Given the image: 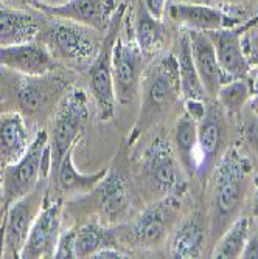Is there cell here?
<instances>
[{
  "label": "cell",
  "mask_w": 258,
  "mask_h": 259,
  "mask_svg": "<svg viewBox=\"0 0 258 259\" xmlns=\"http://www.w3.org/2000/svg\"><path fill=\"white\" fill-rule=\"evenodd\" d=\"M27 78L28 81L23 82L17 92L19 106L28 113H36L50 103L55 92H58L56 85H59L61 81L56 79L55 84H52V81L45 79V75Z\"/></svg>",
  "instance_id": "obj_27"
},
{
  "label": "cell",
  "mask_w": 258,
  "mask_h": 259,
  "mask_svg": "<svg viewBox=\"0 0 258 259\" xmlns=\"http://www.w3.org/2000/svg\"><path fill=\"white\" fill-rule=\"evenodd\" d=\"M142 171L151 190L162 197L177 196L185 190L183 169L170 141L157 135L142 155Z\"/></svg>",
  "instance_id": "obj_6"
},
{
  "label": "cell",
  "mask_w": 258,
  "mask_h": 259,
  "mask_svg": "<svg viewBox=\"0 0 258 259\" xmlns=\"http://www.w3.org/2000/svg\"><path fill=\"white\" fill-rule=\"evenodd\" d=\"M134 37L145 58L157 55L165 42V28L162 25V20L151 16L143 2H140L134 17Z\"/></svg>",
  "instance_id": "obj_25"
},
{
  "label": "cell",
  "mask_w": 258,
  "mask_h": 259,
  "mask_svg": "<svg viewBox=\"0 0 258 259\" xmlns=\"http://www.w3.org/2000/svg\"><path fill=\"white\" fill-rule=\"evenodd\" d=\"M205 245V227L199 214H192L183 219L176 228L171 245L170 256L176 259L201 257Z\"/></svg>",
  "instance_id": "obj_21"
},
{
  "label": "cell",
  "mask_w": 258,
  "mask_h": 259,
  "mask_svg": "<svg viewBox=\"0 0 258 259\" xmlns=\"http://www.w3.org/2000/svg\"><path fill=\"white\" fill-rule=\"evenodd\" d=\"M98 206L103 218L107 222H119L126 216L131 206V188L125 176L117 171L109 169L106 177L98 183Z\"/></svg>",
  "instance_id": "obj_18"
},
{
  "label": "cell",
  "mask_w": 258,
  "mask_h": 259,
  "mask_svg": "<svg viewBox=\"0 0 258 259\" xmlns=\"http://www.w3.org/2000/svg\"><path fill=\"white\" fill-rule=\"evenodd\" d=\"M179 70V84L180 95L183 101H205L207 92L201 82V78L196 72V67L192 58L190 36L189 31L183 33L177 40V50L174 53Z\"/></svg>",
  "instance_id": "obj_22"
},
{
  "label": "cell",
  "mask_w": 258,
  "mask_h": 259,
  "mask_svg": "<svg viewBox=\"0 0 258 259\" xmlns=\"http://www.w3.org/2000/svg\"><path fill=\"white\" fill-rule=\"evenodd\" d=\"M226 138L224 112L219 103L207 104L198 121V176H205L215 166Z\"/></svg>",
  "instance_id": "obj_13"
},
{
  "label": "cell",
  "mask_w": 258,
  "mask_h": 259,
  "mask_svg": "<svg viewBox=\"0 0 258 259\" xmlns=\"http://www.w3.org/2000/svg\"><path fill=\"white\" fill-rule=\"evenodd\" d=\"M140 92H142L140 115L132 131L134 134L131 141H134L140 134L159 121L179 100L180 84L174 53L157 59L148 68H145Z\"/></svg>",
  "instance_id": "obj_2"
},
{
  "label": "cell",
  "mask_w": 258,
  "mask_h": 259,
  "mask_svg": "<svg viewBox=\"0 0 258 259\" xmlns=\"http://www.w3.org/2000/svg\"><path fill=\"white\" fill-rule=\"evenodd\" d=\"M126 11V5L122 4L115 11V16L106 31L104 40L93 58L89 68V87L93 100H95L98 115L101 120H110L115 113L117 98L112 79V47L119 37L120 22Z\"/></svg>",
  "instance_id": "obj_5"
},
{
  "label": "cell",
  "mask_w": 258,
  "mask_h": 259,
  "mask_svg": "<svg viewBox=\"0 0 258 259\" xmlns=\"http://www.w3.org/2000/svg\"><path fill=\"white\" fill-rule=\"evenodd\" d=\"M179 2H195V4H205V5L215 7L216 4H233V2H238V0H179Z\"/></svg>",
  "instance_id": "obj_38"
},
{
  "label": "cell",
  "mask_w": 258,
  "mask_h": 259,
  "mask_svg": "<svg viewBox=\"0 0 258 259\" xmlns=\"http://www.w3.org/2000/svg\"><path fill=\"white\" fill-rule=\"evenodd\" d=\"M95 30L80 25L75 22L58 20L49 28L38 34L41 44H44L49 52L58 58L72 62H86L93 59L100 49Z\"/></svg>",
  "instance_id": "obj_7"
},
{
  "label": "cell",
  "mask_w": 258,
  "mask_h": 259,
  "mask_svg": "<svg viewBox=\"0 0 258 259\" xmlns=\"http://www.w3.org/2000/svg\"><path fill=\"white\" fill-rule=\"evenodd\" d=\"M208 36L213 40L219 67L227 81L247 78L252 65L246 53L243 31L240 28H226L218 31H208Z\"/></svg>",
  "instance_id": "obj_16"
},
{
  "label": "cell",
  "mask_w": 258,
  "mask_h": 259,
  "mask_svg": "<svg viewBox=\"0 0 258 259\" xmlns=\"http://www.w3.org/2000/svg\"><path fill=\"white\" fill-rule=\"evenodd\" d=\"M0 65L25 76L49 75L53 67V55L41 42L0 45Z\"/></svg>",
  "instance_id": "obj_14"
},
{
  "label": "cell",
  "mask_w": 258,
  "mask_h": 259,
  "mask_svg": "<svg viewBox=\"0 0 258 259\" xmlns=\"http://www.w3.org/2000/svg\"><path fill=\"white\" fill-rule=\"evenodd\" d=\"M0 185H2V164H0Z\"/></svg>",
  "instance_id": "obj_42"
},
{
  "label": "cell",
  "mask_w": 258,
  "mask_h": 259,
  "mask_svg": "<svg viewBox=\"0 0 258 259\" xmlns=\"http://www.w3.org/2000/svg\"><path fill=\"white\" fill-rule=\"evenodd\" d=\"M33 7L50 17L75 22L98 33L107 31L117 11L114 0H68L61 7H47L33 0Z\"/></svg>",
  "instance_id": "obj_12"
},
{
  "label": "cell",
  "mask_w": 258,
  "mask_h": 259,
  "mask_svg": "<svg viewBox=\"0 0 258 259\" xmlns=\"http://www.w3.org/2000/svg\"><path fill=\"white\" fill-rule=\"evenodd\" d=\"M145 72V55L135 40L129 42L117 37L112 47V79L117 103L131 104L140 92Z\"/></svg>",
  "instance_id": "obj_9"
},
{
  "label": "cell",
  "mask_w": 258,
  "mask_h": 259,
  "mask_svg": "<svg viewBox=\"0 0 258 259\" xmlns=\"http://www.w3.org/2000/svg\"><path fill=\"white\" fill-rule=\"evenodd\" d=\"M250 106L252 110L258 112V72L253 76V82L250 84Z\"/></svg>",
  "instance_id": "obj_35"
},
{
  "label": "cell",
  "mask_w": 258,
  "mask_h": 259,
  "mask_svg": "<svg viewBox=\"0 0 258 259\" xmlns=\"http://www.w3.org/2000/svg\"><path fill=\"white\" fill-rule=\"evenodd\" d=\"M73 148L64 155L56 172L53 174V177L56 179L58 190L64 194H80V193H87L93 190V188L98 186V183L106 177L109 171V168H103L92 174L80 172L75 166L73 157H72Z\"/></svg>",
  "instance_id": "obj_24"
},
{
  "label": "cell",
  "mask_w": 258,
  "mask_h": 259,
  "mask_svg": "<svg viewBox=\"0 0 258 259\" xmlns=\"http://www.w3.org/2000/svg\"><path fill=\"white\" fill-rule=\"evenodd\" d=\"M173 149L185 176H198V120L185 110L173 131Z\"/></svg>",
  "instance_id": "obj_20"
},
{
  "label": "cell",
  "mask_w": 258,
  "mask_h": 259,
  "mask_svg": "<svg viewBox=\"0 0 258 259\" xmlns=\"http://www.w3.org/2000/svg\"><path fill=\"white\" fill-rule=\"evenodd\" d=\"M142 2H143V5L146 7V10L150 11L151 16L162 20L163 16H165V13H167V7L170 4V0H142Z\"/></svg>",
  "instance_id": "obj_31"
},
{
  "label": "cell",
  "mask_w": 258,
  "mask_h": 259,
  "mask_svg": "<svg viewBox=\"0 0 258 259\" xmlns=\"http://www.w3.org/2000/svg\"><path fill=\"white\" fill-rule=\"evenodd\" d=\"M179 206L177 196H165L146 206L129 228L131 241L143 248L159 247L176 224Z\"/></svg>",
  "instance_id": "obj_8"
},
{
  "label": "cell",
  "mask_w": 258,
  "mask_h": 259,
  "mask_svg": "<svg viewBox=\"0 0 258 259\" xmlns=\"http://www.w3.org/2000/svg\"><path fill=\"white\" fill-rule=\"evenodd\" d=\"M34 2L47 5V7H61V5L67 4L68 0H34Z\"/></svg>",
  "instance_id": "obj_39"
},
{
  "label": "cell",
  "mask_w": 258,
  "mask_h": 259,
  "mask_svg": "<svg viewBox=\"0 0 258 259\" xmlns=\"http://www.w3.org/2000/svg\"><path fill=\"white\" fill-rule=\"evenodd\" d=\"M250 233V221L246 216H238L221 233L212 257L215 259H237L241 257L244 245Z\"/></svg>",
  "instance_id": "obj_28"
},
{
  "label": "cell",
  "mask_w": 258,
  "mask_h": 259,
  "mask_svg": "<svg viewBox=\"0 0 258 259\" xmlns=\"http://www.w3.org/2000/svg\"><path fill=\"white\" fill-rule=\"evenodd\" d=\"M241 257L258 259V228H255L253 231L249 233V238H247V242L241 253Z\"/></svg>",
  "instance_id": "obj_32"
},
{
  "label": "cell",
  "mask_w": 258,
  "mask_h": 259,
  "mask_svg": "<svg viewBox=\"0 0 258 259\" xmlns=\"http://www.w3.org/2000/svg\"><path fill=\"white\" fill-rule=\"evenodd\" d=\"M189 36L192 58L196 67V72L201 78V82L207 92V97L216 98L219 87L229 81L219 67L213 40L208 36V33L198 30H189Z\"/></svg>",
  "instance_id": "obj_17"
},
{
  "label": "cell",
  "mask_w": 258,
  "mask_h": 259,
  "mask_svg": "<svg viewBox=\"0 0 258 259\" xmlns=\"http://www.w3.org/2000/svg\"><path fill=\"white\" fill-rule=\"evenodd\" d=\"M47 196L36 186L34 190L7 206L2 225L4 250L2 257H20V251L27 242L31 225L41 211Z\"/></svg>",
  "instance_id": "obj_10"
},
{
  "label": "cell",
  "mask_w": 258,
  "mask_h": 259,
  "mask_svg": "<svg viewBox=\"0 0 258 259\" xmlns=\"http://www.w3.org/2000/svg\"><path fill=\"white\" fill-rule=\"evenodd\" d=\"M106 247H117L114 230L101 225L97 221L77 227V238H75L77 257H90L93 253H97Z\"/></svg>",
  "instance_id": "obj_26"
},
{
  "label": "cell",
  "mask_w": 258,
  "mask_h": 259,
  "mask_svg": "<svg viewBox=\"0 0 258 259\" xmlns=\"http://www.w3.org/2000/svg\"><path fill=\"white\" fill-rule=\"evenodd\" d=\"M41 33L34 16L20 10H0V45L31 42Z\"/></svg>",
  "instance_id": "obj_23"
},
{
  "label": "cell",
  "mask_w": 258,
  "mask_h": 259,
  "mask_svg": "<svg viewBox=\"0 0 258 259\" xmlns=\"http://www.w3.org/2000/svg\"><path fill=\"white\" fill-rule=\"evenodd\" d=\"M89 120V104L87 95L78 87L67 90L58 106L52 140H50V158H52V174L56 172L64 155L77 146V141Z\"/></svg>",
  "instance_id": "obj_4"
},
{
  "label": "cell",
  "mask_w": 258,
  "mask_h": 259,
  "mask_svg": "<svg viewBox=\"0 0 258 259\" xmlns=\"http://www.w3.org/2000/svg\"><path fill=\"white\" fill-rule=\"evenodd\" d=\"M250 161L237 148L227 149L215 168L212 191V230L223 233L238 218L247 193Z\"/></svg>",
  "instance_id": "obj_1"
},
{
  "label": "cell",
  "mask_w": 258,
  "mask_h": 259,
  "mask_svg": "<svg viewBox=\"0 0 258 259\" xmlns=\"http://www.w3.org/2000/svg\"><path fill=\"white\" fill-rule=\"evenodd\" d=\"M215 100L229 115H238L250 100V84L246 78L232 79L219 87Z\"/></svg>",
  "instance_id": "obj_29"
},
{
  "label": "cell",
  "mask_w": 258,
  "mask_h": 259,
  "mask_svg": "<svg viewBox=\"0 0 258 259\" xmlns=\"http://www.w3.org/2000/svg\"><path fill=\"white\" fill-rule=\"evenodd\" d=\"M75 238H77V228H68L65 231H61L53 257H56V259H73V257H77V254H75Z\"/></svg>",
  "instance_id": "obj_30"
},
{
  "label": "cell",
  "mask_w": 258,
  "mask_h": 259,
  "mask_svg": "<svg viewBox=\"0 0 258 259\" xmlns=\"http://www.w3.org/2000/svg\"><path fill=\"white\" fill-rule=\"evenodd\" d=\"M45 172H52L50 137L39 131L20 160L2 168V190L5 208L14 200L30 194Z\"/></svg>",
  "instance_id": "obj_3"
},
{
  "label": "cell",
  "mask_w": 258,
  "mask_h": 259,
  "mask_svg": "<svg viewBox=\"0 0 258 259\" xmlns=\"http://www.w3.org/2000/svg\"><path fill=\"white\" fill-rule=\"evenodd\" d=\"M252 214L258 221V176L253 179V199H252Z\"/></svg>",
  "instance_id": "obj_37"
},
{
  "label": "cell",
  "mask_w": 258,
  "mask_h": 259,
  "mask_svg": "<svg viewBox=\"0 0 258 259\" xmlns=\"http://www.w3.org/2000/svg\"><path fill=\"white\" fill-rule=\"evenodd\" d=\"M61 216L62 202L52 200L45 197L44 205L38 213L27 242L20 251L22 259H41L53 257L59 234H61Z\"/></svg>",
  "instance_id": "obj_11"
},
{
  "label": "cell",
  "mask_w": 258,
  "mask_h": 259,
  "mask_svg": "<svg viewBox=\"0 0 258 259\" xmlns=\"http://www.w3.org/2000/svg\"><path fill=\"white\" fill-rule=\"evenodd\" d=\"M247 45H249V49L253 52V55L258 56V31L256 30H250L249 33V37H247Z\"/></svg>",
  "instance_id": "obj_36"
},
{
  "label": "cell",
  "mask_w": 258,
  "mask_h": 259,
  "mask_svg": "<svg viewBox=\"0 0 258 259\" xmlns=\"http://www.w3.org/2000/svg\"><path fill=\"white\" fill-rule=\"evenodd\" d=\"M31 143L30 132L20 113H8L0 118V164L8 166L20 160Z\"/></svg>",
  "instance_id": "obj_19"
},
{
  "label": "cell",
  "mask_w": 258,
  "mask_h": 259,
  "mask_svg": "<svg viewBox=\"0 0 258 259\" xmlns=\"http://www.w3.org/2000/svg\"><path fill=\"white\" fill-rule=\"evenodd\" d=\"M168 16L187 27L189 30L198 31H218L226 28H235L237 19L226 14L219 8L205 4H195V2H179L171 0L167 7Z\"/></svg>",
  "instance_id": "obj_15"
},
{
  "label": "cell",
  "mask_w": 258,
  "mask_h": 259,
  "mask_svg": "<svg viewBox=\"0 0 258 259\" xmlns=\"http://www.w3.org/2000/svg\"><path fill=\"white\" fill-rule=\"evenodd\" d=\"M240 30H241L243 33H244L246 30H256V31H258V16H256V17H253L249 23H246V25H244V27H241Z\"/></svg>",
  "instance_id": "obj_40"
},
{
  "label": "cell",
  "mask_w": 258,
  "mask_h": 259,
  "mask_svg": "<svg viewBox=\"0 0 258 259\" xmlns=\"http://www.w3.org/2000/svg\"><path fill=\"white\" fill-rule=\"evenodd\" d=\"M244 137L250 149L258 155V120H252L246 124Z\"/></svg>",
  "instance_id": "obj_33"
},
{
  "label": "cell",
  "mask_w": 258,
  "mask_h": 259,
  "mask_svg": "<svg viewBox=\"0 0 258 259\" xmlns=\"http://www.w3.org/2000/svg\"><path fill=\"white\" fill-rule=\"evenodd\" d=\"M90 257H93V259H125V257H128V254L120 251L117 247H106L97 253H93Z\"/></svg>",
  "instance_id": "obj_34"
},
{
  "label": "cell",
  "mask_w": 258,
  "mask_h": 259,
  "mask_svg": "<svg viewBox=\"0 0 258 259\" xmlns=\"http://www.w3.org/2000/svg\"><path fill=\"white\" fill-rule=\"evenodd\" d=\"M2 250H4V230L0 227V257H2Z\"/></svg>",
  "instance_id": "obj_41"
}]
</instances>
